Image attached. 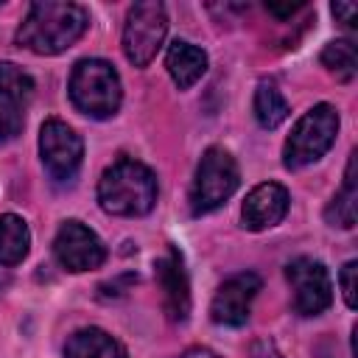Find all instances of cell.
Wrapping results in <instances>:
<instances>
[{
  "label": "cell",
  "instance_id": "1",
  "mask_svg": "<svg viewBox=\"0 0 358 358\" xmlns=\"http://www.w3.org/2000/svg\"><path fill=\"white\" fill-rule=\"evenodd\" d=\"M90 25V14L78 3H56L39 0L31 3L22 25L17 28V45L36 56L64 53L70 45L81 39Z\"/></svg>",
  "mask_w": 358,
  "mask_h": 358
},
{
  "label": "cell",
  "instance_id": "2",
  "mask_svg": "<svg viewBox=\"0 0 358 358\" xmlns=\"http://www.w3.org/2000/svg\"><path fill=\"white\" fill-rule=\"evenodd\" d=\"M98 204L109 215H145L157 204V176L148 165L120 157L98 179Z\"/></svg>",
  "mask_w": 358,
  "mask_h": 358
},
{
  "label": "cell",
  "instance_id": "3",
  "mask_svg": "<svg viewBox=\"0 0 358 358\" xmlns=\"http://www.w3.org/2000/svg\"><path fill=\"white\" fill-rule=\"evenodd\" d=\"M67 95L81 115L95 120L112 117L123 101L120 76L106 59H81L70 73Z\"/></svg>",
  "mask_w": 358,
  "mask_h": 358
},
{
  "label": "cell",
  "instance_id": "4",
  "mask_svg": "<svg viewBox=\"0 0 358 358\" xmlns=\"http://www.w3.org/2000/svg\"><path fill=\"white\" fill-rule=\"evenodd\" d=\"M338 134V112L330 103H316L313 109H308L296 126L291 129L285 145H282V162L285 168L296 171L305 168L316 159H322Z\"/></svg>",
  "mask_w": 358,
  "mask_h": 358
},
{
  "label": "cell",
  "instance_id": "5",
  "mask_svg": "<svg viewBox=\"0 0 358 358\" xmlns=\"http://www.w3.org/2000/svg\"><path fill=\"white\" fill-rule=\"evenodd\" d=\"M238 185H241V171L235 157L221 145H210L196 165V176L190 187V213L207 215L218 210L238 190Z\"/></svg>",
  "mask_w": 358,
  "mask_h": 358
},
{
  "label": "cell",
  "instance_id": "6",
  "mask_svg": "<svg viewBox=\"0 0 358 358\" xmlns=\"http://www.w3.org/2000/svg\"><path fill=\"white\" fill-rule=\"evenodd\" d=\"M168 34V14L165 6L157 0L134 3L126 14L123 25V53L134 67H148L159 53Z\"/></svg>",
  "mask_w": 358,
  "mask_h": 358
},
{
  "label": "cell",
  "instance_id": "7",
  "mask_svg": "<svg viewBox=\"0 0 358 358\" xmlns=\"http://www.w3.org/2000/svg\"><path fill=\"white\" fill-rule=\"evenodd\" d=\"M285 280L291 282L294 291V310L299 316H319L330 308L333 302V282L330 271L324 268L322 260L313 257H294L285 266Z\"/></svg>",
  "mask_w": 358,
  "mask_h": 358
},
{
  "label": "cell",
  "instance_id": "8",
  "mask_svg": "<svg viewBox=\"0 0 358 358\" xmlns=\"http://www.w3.org/2000/svg\"><path fill=\"white\" fill-rule=\"evenodd\" d=\"M39 157L53 182H67L81 168L84 143L64 120L50 117L39 129Z\"/></svg>",
  "mask_w": 358,
  "mask_h": 358
},
{
  "label": "cell",
  "instance_id": "9",
  "mask_svg": "<svg viewBox=\"0 0 358 358\" xmlns=\"http://www.w3.org/2000/svg\"><path fill=\"white\" fill-rule=\"evenodd\" d=\"M53 257L62 268L81 274L92 271L106 260L103 241L81 221H64L53 238Z\"/></svg>",
  "mask_w": 358,
  "mask_h": 358
},
{
  "label": "cell",
  "instance_id": "10",
  "mask_svg": "<svg viewBox=\"0 0 358 358\" xmlns=\"http://www.w3.org/2000/svg\"><path fill=\"white\" fill-rule=\"evenodd\" d=\"M34 95V78L11 64L0 62V145L11 143L25 126V106Z\"/></svg>",
  "mask_w": 358,
  "mask_h": 358
},
{
  "label": "cell",
  "instance_id": "11",
  "mask_svg": "<svg viewBox=\"0 0 358 358\" xmlns=\"http://www.w3.org/2000/svg\"><path fill=\"white\" fill-rule=\"evenodd\" d=\"M260 285L263 282H260V277L255 271H241V274H232L229 280H224L221 288L213 296V305H210L213 322L215 324H227V327L246 324L252 299L257 296Z\"/></svg>",
  "mask_w": 358,
  "mask_h": 358
},
{
  "label": "cell",
  "instance_id": "12",
  "mask_svg": "<svg viewBox=\"0 0 358 358\" xmlns=\"http://www.w3.org/2000/svg\"><path fill=\"white\" fill-rule=\"evenodd\" d=\"M288 204H291L288 190L280 182H263V185L252 187V193L246 196V201L241 207V221L252 232L271 229L285 218Z\"/></svg>",
  "mask_w": 358,
  "mask_h": 358
},
{
  "label": "cell",
  "instance_id": "13",
  "mask_svg": "<svg viewBox=\"0 0 358 358\" xmlns=\"http://www.w3.org/2000/svg\"><path fill=\"white\" fill-rule=\"evenodd\" d=\"M157 280L162 288V305L171 322H185L190 313V285L187 271L182 263V255L176 249H168L162 260H157Z\"/></svg>",
  "mask_w": 358,
  "mask_h": 358
},
{
  "label": "cell",
  "instance_id": "14",
  "mask_svg": "<svg viewBox=\"0 0 358 358\" xmlns=\"http://www.w3.org/2000/svg\"><path fill=\"white\" fill-rule=\"evenodd\" d=\"M165 67L179 90H190L207 73V53L185 39H176L165 53Z\"/></svg>",
  "mask_w": 358,
  "mask_h": 358
},
{
  "label": "cell",
  "instance_id": "15",
  "mask_svg": "<svg viewBox=\"0 0 358 358\" xmlns=\"http://www.w3.org/2000/svg\"><path fill=\"white\" fill-rule=\"evenodd\" d=\"M64 358H129L126 347L101 327H81L64 341Z\"/></svg>",
  "mask_w": 358,
  "mask_h": 358
},
{
  "label": "cell",
  "instance_id": "16",
  "mask_svg": "<svg viewBox=\"0 0 358 358\" xmlns=\"http://www.w3.org/2000/svg\"><path fill=\"white\" fill-rule=\"evenodd\" d=\"M28 249H31L28 224L14 213L0 215V266L11 268V266L22 263Z\"/></svg>",
  "mask_w": 358,
  "mask_h": 358
},
{
  "label": "cell",
  "instance_id": "17",
  "mask_svg": "<svg viewBox=\"0 0 358 358\" xmlns=\"http://www.w3.org/2000/svg\"><path fill=\"white\" fill-rule=\"evenodd\" d=\"M355 201H358V187H355V151L347 159V171H344V185L341 190L333 196V201L324 210V218L330 227H341V229H352L355 227Z\"/></svg>",
  "mask_w": 358,
  "mask_h": 358
},
{
  "label": "cell",
  "instance_id": "18",
  "mask_svg": "<svg viewBox=\"0 0 358 358\" xmlns=\"http://www.w3.org/2000/svg\"><path fill=\"white\" fill-rule=\"evenodd\" d=\"M288 101L274 81H260L255 90V117L263 129H277L288 117Z\"/></svg>",
  "mask_w": 358,
  "mask_h": 358
},
{
  "label": "cell",
  "instance_id": "19",
  "mask_svg": "<svg viewBox=\"0 0 358 358\" xmlns=\"http://www.w3.org/2000/svg\"><path fill=\"white\" fill-rule=\"evenodd\" d=\"M322 64L338 78V81H352L358 73V56H355V45L350 39H336L327 42L322 50Z\"/></svg>",
  "mask_w": 358,
  "mask_h": 358
},
{
  "label": "cell",
  "instance_id": "20",
  "mask_svg": "<svg viewBox=\"0 0 358 358\" xmlns=\"http://www.w3.org/2000/svg\"><path fill=\"white\" fill-rule=\"evenodd\" d=\"M355 274H358L355 260H347L338 271V285H341V294H344V305L350 310H355V305H358V299H355Z\"/></svg>",
  "mask_w": 358,
  "mask_h": 358
},
{
  "label": "cell",
  "instance_id": "21",
  "mask_svg": "<svg viewBox=\"0 0 358 358\" xmlns=\"http://www.w3.org/2000/svg\"><path fill=\"white\" fill-rule=\"evenodd\" d=\"M333 17H338L347 28L355 25V6L352 3H333Z\"/></svg>",
  "mask_w": 358,
  "mask_h": 358
},
{
  "label": "cell",
  "instance_id": "22",
  "mask_svg": "<svg viewBox=\"0 0 358 358\" xmlns=\"http://www.w3.org/2000/svg\"><path fill=\"white\" fill-rule=\"evenodd\" d=\"M266 8H268V14H274V17L285 20V17H291L294 11H299V8H302V3H291V6H277V3H268Z\"/></svg>",
  "mask_w": 358,
  "mask_h": 358
},
{
  "label": "cell",
  "instance_id": "23",
  "mask_svg": "<svg viewBox=\"0 0 358 358\" xmlns=\"http://www.w3.org/2000/svg\"><path fill=\"white\" fill-rule=\"evenodd\" d=\"M179 358H221V355L213 352V350H207V347H190V350H185Z\"/></svg>",
  "mask_w": 358,
  "mask_h": 358
},
{
  "label": "cell",
  "instance_id": "24",
  "mask_svg": "<svg viewBox=\"0 0 358 358\" xmlns=\"http://www.w3.org/2000/svg\"><path fill=\"white\" fill-rule=\"evenodd\" d=\"M6 282H8V280H6V277H0V288H3V285H6Z\"/></svg>",
  "mask_w": 358,
  "mask_h": 358
},
{
  "label": "cell",
  "instance_id": "25",
  "mask_svg": "<svg viewBox=\"0 0 358 358\" xmlns=\"http://www.w3.org/2000/svg\"><path fill=\"white\" fill-rule=\"evenodd\" d=\"M0 6H3V3H0Z\"/></svg>",
  "mask_w": 358,
  "mask_h": 358
}]
</instances>
